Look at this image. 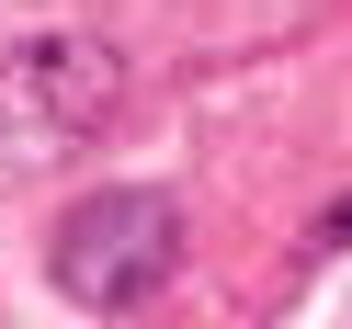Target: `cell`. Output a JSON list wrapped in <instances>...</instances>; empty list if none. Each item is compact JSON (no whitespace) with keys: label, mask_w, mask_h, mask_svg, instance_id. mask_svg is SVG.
Listing matches in <instances>:
<instances>
[{"label":"cell","mask_w":352,"mask_h":329,"mask_svg":"<svg viewBox=\"0 0 352 329\" xmlns=\"http://www.w3.org/2000/svg\"><path fill=\"white\" fill-rule=\"evenodd\" d=\"M46 273H57V295L91 306V318L160 306L170 273H182V193H160V182H102V193H80V205L57 216V238H46Z\"/></svg>","instance_id":"obj_1"}]
</instances>
